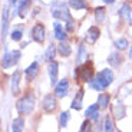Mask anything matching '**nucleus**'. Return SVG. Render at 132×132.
<instances>
[{"mask_svg": "<svg viewBox=\"0 0 132 132\" xmlns=\"http://www.w3.org/2000/svg\"><path fill=\"white\" fill-rule=\"evenodd\" d=\"M33 108H35V96L32 93L24 95L23 98H20L17 101V112L20 115H27V113H30L33 111Z\"/></svg>", "mask_w": 132, "mask_h": 132, "instance_id": "nucleus-2", "label": "nucleus"}, {"mask_svg": "<svg viewBox=\"0 0 132 132\" xmlns=\"http://www.w3.org/2000/svg\"><path fill=\"white\" fill-rule=\"evenodd\" d=\"M112 80H113L112 70L103 69L102 72H99L98 75L90 80V86H92V89H95V90H103L112 83Z\"/></svg>", "mask_w": 132, "mask_h": 132, "instance_id": "nucleus-1", "label": "nucleus"}, {"mask_svg": "<svg viewBox=\"0 0 132 132\" xmlns=\"http://www.w3.org/2000/svg\"><path fill=\"white\" fill-rule=\"evenodd\" d=\"M68 90H69V82L66 79H62L56 86H55V95L57 98H65L68 95Z\"/></svg>", "mask_w": 132, "mask_h": 132, "instance_id": "nucleus-8", "label": "nucleus"}, {"mask_svg": "<svg viewBox=\"0 0 132 132\" xmlns=\"http://www.w3.org/2000/svg\"><path fill=\"white\" fill-rule=\"evenodd\" d=\"M103 126H105V132H113V123H112V119L109 118V116L105 118V123H103Z\"/></svg>", "mask_w": 132, "mask_h": 132, "instance_id": "nucleus-28", "label": "nucleus"}, {"mask_svg": "<svg viewBox=\"0 0 132 132\" xmlns=\"http://www.w3.org/2000/svg\"><path fill=\"white\" fill-rule=\"evenodd\" d=\"M68 4L73 10H80V9H85L86 7L85 0H68Z\"/></svg>", "mask_w": 132, "mask_h": 132, "instance_id": "nucleus-20", "label": "nucleus"}, {"mask_svg": "<svg viewBox=\"0 0 132 132\" xmlns=\"http://www.w3.org/2000/svg\"><path fill=\"white\" fill-rule=\"evenodd\" d=\"M79 132H90V122L89 121H85L82 123V128H80Z\"/></svg>", "mask_w": 132, "mask_h": 132, "instance_id": "nucleus-32", "label": "nucleus"}, {"mask_svg": "<svg viewBox=\"0 0 132 132\" xmlns=\"http://www.w3.org/2000/svg\"><path fill=\"white\" fill-rule=\"evenodd\" d=\"M55 36H56V39L60 40V42H63V40L66 39V30L62 27L60 23H55Z\"/></svg>", "mask_w": 132, "mask_h": 132, "instance_id": "nucleus-16", "label": "nucleus"}, {"mask_svg": "<svg viewBox=\"0 0 132 132\" xmlns=\"http://www.w3.org/2000/svg\"><path fill=\"white\" fill-rule=\"evenodd\" d=\"M20 59V52L19 50H13V52H7L3 55V59H2V68L7 69L10 66L16 65Z\"/></svg>", "mask_w": 132, "mask_h": 132, "instance_id": "nucleus-5", "label": "nucleus"}, {"mask_svg": "<svg viewBox=\"0 0 132 132\" xmlns=\"http://www.w3.org/2000/svg\"><path fill=\"white\" fill-rule=\"evenodd\" d=\"M24 73H26V78H27V79H29V80H33V79L37 76V73H39V63H37V62H33L32 65H30L29 68L26 69V72H24Z\"/></svg>", "mask_w": 132, "mask_h": 132, "instance_id": "nucleus-12", "label": "nucleus"}, {"mask_svg": "<svg viewBox=\"0 0 132 132\" xmlns=\"http://www.w3.org/2000/svg\"><path fill=\"white\" fill-rule=\"evenodd\" d=\"M19 80H20V72L16 70V72L13 73V76H12V92H13L14 95L19 92Z\"/></svg>", "mask_w": 132, "mask_h": 132, "instance_id": "nucleus-17", "label": "nucleus"}, {"mask_svg": "<svg viewBox=\"0 0 132 132\" xmlns=\"http://www.w3.org/2000/svg\"><path fill=\"white\" fill-rule=\"evenodd\" d=\"M12 39L16 40V42H19V40L22 39V26H19L17 29H14L13 32H12Z\"/></svg>", "mask_w": 132, "mask_h": 132, "instance_id": "nucleus-29", "label": "nucleus"}, {"mask_svg": "<svg viewBox=\"0 0 132 132\" xmlns=\"http://www.w3.org/2000/svg\"><path fill=\"white\" fill-rule=\"evenodd\" d=\"M32 36L33 40L37 43H43L45 42V36H46V30L43 24H36V26L32 29Z\"/></svg>", "mask_w": 132, "mask_h": 132, "instance_id": "nucleus-6", "label": "nucleus"}, {"mask_svg": "<svg viewBox=\"0 0 132 132\" xmlns=\"http://www.w3.org/2000/svg\"><path fill=\"white\" fill-rule=\"evenodd\" d=\"M47 72H49L50 76V83L52 85H56V80H57V72H59V63L52 60L47 66Z\"/></svg>", "mask_w": 132, "mask_h": 132, "instance_id": "nucleus-9", "label": "nucleus"}, {"mask_svg": "<svg viewBox=\"0 0 132 132\" xmlns=\"http://www.w3.org/2000/svg\"><path fill=\"white\" fill-rule=\"evenodd\" d=\"M99 35H101V30H99L96 26L89 27V30H88V36H86V42L90 43V45H92V43H95L96 40H98Z\"/></svg>", "mask_w": 132, "mask_h": 132, "instance_id": "nucleus-11", "label": "nucleus"}, {"mask_svg": "<svg viewBox=\"0 0 132 132\" xmlns=\"http://www.w3.org/2000/svg\"><path fill=\"white\" fill-rule=\"evenodd\" d=\"M57 108V103H56V98L53 95H46L45 99H43V109L46 111V112H53V111H56Z\"/></svg>", "mask_w": 132, "mask_h": 132, "instance_id": "nucleus-7", "label": "nucleus"}, {"mask_svg": "<svg viewBox=\"0 0 132 132\" xmlns=\"http://www.w3.org/2000/svg\"><path fill=\"white\" fill-rule=\"evenodd\" d=\"M129 56H132V46H131V50H129Z\"/></svg>", "mask_w": 132, "mask_h": 132, "instance_id": "nucleus-36", "label": "nucleus"}, {"mask_svg": "<svg viewBox=\"0 0 132 132\" xmlns=\"http://www.w3.org/2000/svg\"><path fill=\"white\" fill-rule=\"evenodd\" d=\"M115 45H116V47H118V49L123 50V49H126V46H128V40H126V39H118Z\"/></svg>", "mask_w": 132, "mask_h": 132, "instance_id": "nucleus-31", "label": "nucleus"}, {"mask_svg": "<svg viewBox=\"0 0 132 132\" xmlns=\"http://www.w3.org/2000/svg\"><path fill=\"white\" fill-rule=\"evenodd\" d=\"M109 103V95H106V93H101L98 98V105L99 108H106Z\"/></svg>", "mask_w": 132, "mask_h": 132, "instance_id": "nucleus-25", "label": "nucleus"}, {"mask_svg": "<svg viewBox=\"0 0 132 132\" xmlns=\"http://www.w3.org/2000/svg\"><path fill=\"white\" fill-rule=\"evenodd\" d=\"M73 29H75L73 20H70V22H68V24H66V30H68V32H73Z\"/></svg>", "mask_w": 132, "mask_h": 132, "instance_id": "nucleus-33", "label": "nucleus"}, {"mask_svg": "<svg viewBox=\"0 0 132 132\" xmlns=\"http://www.w3.org/2000/svg\"><path fill=\"white\" fill-rule=\"evenodd\" d=\"M55 53H56V47L53 46V45H50V46L46 49V53H45V57H46V60L52 62L53 57H55Z\"/></svg>", "mask_w": 132, "mask_h": 132, "instance_id": "nucleus-27", "label": "nucleus"}, {"mask_svg": "<svg viewBox=\"0 0 132 132\" xmlns=\"http://www.w3.org/2000/svg\"><path fill=\"white\" fill-rule=\"evenodd\" d=\"M20 3H22V0H10V4H12L13 9H16V6H17V4H20Z\"/></svg>", "mask_w": 132, "mask_h": 132, "instance_id": "nucleus-34", "label": "nucleus"}, {"mask_svg": "<svg viewBox=\"0 0 132 132\" xmlns=\"http://www.w3.org/2000/svg\"><path fill=\"white\" fill-rule=\"evenodd\" d=\"M113 115H115L118 119H121V118L125 116V106H123L121 102H116L115 105H113Z\"/></svg>", "mask_w": 132, "mask_h": 132, "instance_id": "nucleus-19", "label": "nucleus"}, {"mask_svg": "<svg viewBox=\"0 0 132 132\" xmlns=\"http://www.w3.org/2000/svg\"><path fill=\"white\" fill-rule=\"evenodd\" d=\"M24 128V119L23 118H16L12 123V131L13 132H23Z\"/></svg>", "mask_w": 132, "mask_h": 132, "instance_id": "nucleus-18", "label": "nucleus"}, {"mask_svg": "<svg viewBox=\"0 0 132 132\" xmlns=\"http://www.w3.org/2000/svg\"><path fill=\"white\" fill-rule=\"evenodd\" d=\"M95 19H96V23H102L103 19H105V7H96Z\"/></svg>", "mask_w": 132, "mask_h": 132, "instance_id": "nucleus-23", "label": "nucleus"}, {"mask_svg": "<svg viewBox=\"0 0 132 132\" xmlns=\"http://www.w3.org/2000/svg\"><path fill=\"white\" fill-rule=\"evenodd\" d=\"M115 0H103V3H108V4H112Z\"/></svg>", "mask_w": 132, "mask_h": 132, "instance_id": "nucleus-35", "label": "nucleus"}, {"mask_svg": "<svg viewBox=\"0 0 132 132\" xmlns=\"http://www.w3.org/2000/svg\"><path fill=\"white\" fill-rule=\"evenodd\" d=\"M29 6H30V0H22V3L19 4V12H20L19 14L22 17L26 16V10L29 9Z\"/></svg>", "mask_w": 132, "mask_h": 132, "instance_id": "nucleus-26", "label": "nucleus"}, {"mask_svg": "<svg viewBox=\"0 0 132 132\" xmlns=\"http://www.w3.org/2000/svg\"><path fill=\"white\" fill-rule=\"evenodd\" d=\"M57 49H59V53H60V55H62V56H65V57L69 56L70 53H72V49H70V46H69L66 42H60Z\"/></svg>", "mask_w": 132, "mask_h": 132, "instance_id": "nucleus-22", "label": "nucleus"}, {"mask_svg": "<svg viewBox=\"0 0 132 132\" xmlns=\"http://www.w3.org/2000/svg\"><path fill=\"white\" fill-rule=\"evenodd\" d=\"M76 78L83 82H90L93 79V66L90 62L85 63L83 66H79L76 69Z\"/></svg>", "mask_w": 132, "mask_h": 132, "instance_id": "nucleus-3", "label": "nucleus"}, {"mask_svg": "<svg viewBox=\"0 0 132 132\" xmlns=\"http://www.w3.org/2000/svg\"><path fill=\"white\" fill-rule=\"evenodd\" d=\"M68 121H69V113H68V112H62V115H60V126H62V128H66Z\"/></svg>", "mask_w": 132, "mask_h": 132, "instance_id": "nucleus-30", "label": "nucleus"}, {"mask_svg": "<svg viewBox=\"0 0 132 132\" xmlns=\"http://www.w3.org/2000/svg\"><path fill=\"white\" fill-rule=\"evenodd\" d=\"M131 6L129 4H122V7L119 9V16L122 17L123 20H126V22H131L132 20V13H131Z\"/></svg>", "mask_w": 132, "mask_h": 132, "instance_id": "nucleus-13", "label": "nucleus"}, {"mask_svg": "<svg viewBox=\"0 0 132 132\" xmlns=\"http://www.w3.org/2000/svg\"><path fill=\"white\" fill-rule=\"evenodd\" d=\"M98 109H99V105L93 103V105H90L89 108L86 109L85 115L88 116L89 119H92V121H96V119H98Z\"/></svg>", "mask_w": 132, "mask_h": 132, "instance_id": "nucleus-15", "label": "nucleus"}, {"mask_svg": "<svg viewBox=\"0 0 132 132\" xmlns=\"http://www.w3.org/2000/svg\"><path fill=\"white\" fill-rule=\"evenodd\" d=\"M83 90L80 89L79 92H78V95L75 96V99L72 101V105H70V108L72 109H76V111H79V109H82V99H83Z\"/></svg>", "mask_w": 132, "mask_h": 132, "instance_id": "nucleus-14", "label": "nucleus"}, {"mask_svg": "<svg viewBox=\"0 0 132 132\" xmlns=\"http://www.w3.org/2000/svg\"><path fill=\"white\" fill-rule=\"evenodd\" d=\"M128 2H132V0H128Z\"/></svg>", "mask_w": 132, "mask_h": 132, "instance_id": "nucleus-37", "label": "nucleus"}, {"mask_svg": "<svg viewBox=\"0 0 132 132\" xmlns=\"http://www.w3.org/2000/svg\"><path fill=\"white\" fill-rule=\"evenodd\" d=\"M108 62L111 66H119L122 63V56H121L119 53L113 52V53H111V56L108 57Z\"/></svg>", "mask_w": 132, "mask_h": 132, "instance_id": "nucleus-21", "label": "nucleus"}, {"mask_svg": "<svg viewBox=\"0 0 132 132\" xmlns=\"http://www.w3.org/2000/svg\"><path fill=\"white\" fill-rule=\"evenodd\" d=\"M52 14L56 17V19H62V20H66V22H70V20H72L69 10H68V7L63 3H55L53 4V13Z\"/></svg>", "mask_w": 132, "mask_h": 132, "instance_id": "nucleus-4", "label": "nucleus"}, {"mask_svg": "<svg viewBox=\"0 0 132 132\" xmlns=\"http://www.w3.org/2000/svg\"><path fill=\"white\" fill-rule=\"evenodd\" d=\"M7 26H9V6L3 7V13H2V37H6L7 35Z\"/></svg>", "mask_w": 132, "mask_h": 132, "instance_id": "nucleus-10", "label": "nucleus"}, {"mask_svg": "<svg viewBox=\"0 0 132 132\" xmlns=\"http://www.w3.org/2000/svg\"><path fill=\"white\" fill-rule=\"evenodd\" d=\"M85 57H86V50H85V45H80L79 46V52H78V59H76V63L80 65V63L85 62Z\"/></svg>", "mask_w": 132, "mask_h": 132, "instance_id": "nucleus-24", "label": "nucleus"}]
</instances>
